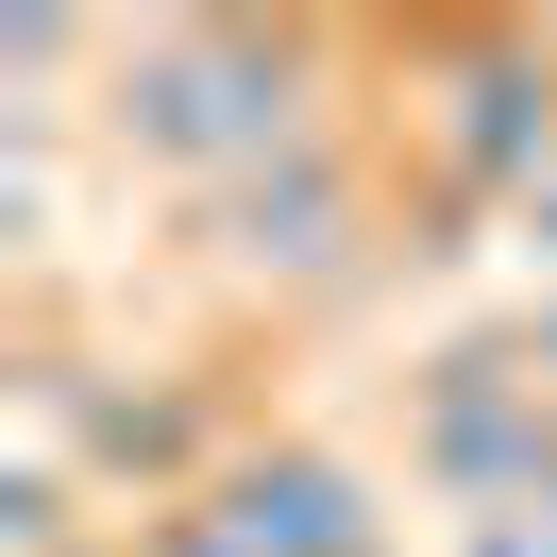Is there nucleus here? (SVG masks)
<instances>
[{"label": "nucleus", "instance_id": "nucleus-1", "mask_svg": "<svg viewBox=\"0 0 557 557\" xmlns=\"http://www.w3.org/2000/svg\"><path fill=\"white\" fill-rule=\"evenodd\" d=\"M321 69H338V35H305V17H136L102 69V136L136 170L237 186L321 136Z\"/></svg>", "mask_w": 557, "mask_h": 557}, {"label": "nucleus", "instance_id": "nucleus-2", "mask_svg": "<svg viewBox=\"0 0 557 557\" xmlns=\"http://www.w3.org/2000/svg\"><path fill=\"white\" fill-rule=\"evenodd\" d=\"M406 69H422V152H440V203L507 220L523 186L557 170V35L456 17V35H422Z\"/></svg>", "mask_w": 557, "mask_h": 557}, {"label": "nucleus", "instance_id": "nucleus-3", "mask_svg": "<svg viewBox=\"0 0 557 557\" xmlns=\"http://www.w3.org/2000/svg\"><path fill=\"white\" fill-rule=\"evenodd\" d=\"M203 237H220V271H253V287H355V253H372V170H355V136H305V152H271V170L203 186Z\"/></svg>", "mask_w": 557, "mask_h": 557}, {"label": "nucleus", "instance_id": "nucleus-4", "mask_svg": "<svg viewBox=\"0 0 557 557\" xmlns=\"http://www.w3.org/2000/svg\"><path fill=\"white\" fill-rule=\"evenodd\" d=\"M203 507L237 523V557H388L372 473H355V456H321V440H253Z\"/></svg>", "mask_w": 557, "mask_h": 557}, {"label": "nucleus", "instance_id": "nucleus-5", "mask_svg": "<svg viewBox=\"0 0 557 557\" xmlns=\"http://www.w3.org/2000/svg\"><path fill=\"white\" fill-rule=\"evenodd\" d=\"M0 557H102V541H85V473H69V456H17V473H0Z\"/></svg>", "mask_w": 557, "mask_h": 557}, {"label": "nucleus", "instance_id": "nucleus-6", "mask_svg": "<svg viewBox=\"0 0 557 557\" xmlns=\"http://www.w3.org/2000/svg\"><path fill=\"white\" fill-rule=\"evenodd\" d=\"M507 237H523V253H541V271H557V170H541V186H523V203H507Z\"/></svg>", "mask_w": 557, "mask_h": 557}]
</instances>
